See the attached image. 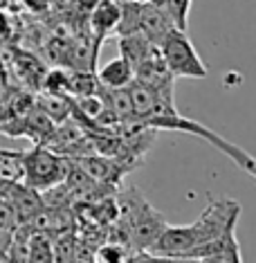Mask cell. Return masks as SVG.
Masks as SVG:
<instances>
[{
    "mask_svg": "<svg viewBox=\"0 0 256 263\" xmlns=\"http://www.w3.org/2000/svg\"><path fill=\"white\" fill-rule=\"evenodd\" d=\"M0 162H16L18 176L25 184L36 191H45L54 184L63 182L68 173L70 160L65 155H58L45 144H34L32 151H3L0 148Z\"/></svg>",
    "mask_w": 256,
    "mask_h": 263,
    "instance_id": "1",
    "label": "cell"
},
{
    "mask_svg": "<svg viewBox=\"0 0 256 263\" xmlns=\"http://www.w3.org/2000/svg\"><path fill=\"white\" fill-rule=\"evenodd\" d=\"M142 124L148 128H153V130H180V133L195 135V137H200V140H207L211 146H216L220 153L227 155L236 166H241L247 176H256V160L252 158V153H247L245 148L236 146L234 142L225 140L223 135H218L216 130H211L209 126H205V124L195 122L191 117L180 115L178 110L160 112V115H148V117L142 119Z\"/></svg>",
    "mask_w": 256,
    "mask_h": 263,
    "instance_id": "2",
    "label": "cell"
},
{
    "mask_svg": "<svg viewBox=\"0 0 256 263\" xmlns=\"http://www.w3.org/2000/svg\"><path fill=\"white\" fill-rule=\"evenodd\" d=\"M166 68L173 77H184V79H205L209 74L207 65L198 57L191 39L182 29H169V34L160 41L157 45Z\"/></svg>",
    "mask_w": 256,
    "mask_h": 263,
    "instance_id": "3",
    "label": "cell"
},
{
    "mask_svg": "<svg viewBox=\"0 0 256 263\" xmlns=\"http://www.w3.org/2000/svg\"><path fill=\"white\" fill-rule=\"evenodd\" d=\"M126 198L128 205H122V209L128 218V238L135 243L137 252H144V250L148 252L151 245L155 243V238L162 234V230L166 227V220L135 189H130Z\"/></svg>",
    "mask_w": 256,
    "mask_h": 263,
    "instance_id": "4",
    "label": "cell"
},
{
    "mask_svg": "<svg viewBox=\"0 0 256 263\" xmlns=\"http://www.w3.org/2000/svg\"><path fill=\"white\" fill-rule=\"evenodd\" d=\"M0 196H5L11 207L18 214V220L25 223L34 216L36 212L43 209V198H41V191L32 189L29 184H25L21 178L14 176H3L0 178Z\"/></svg>",
    "mask_w": 256,
    "mask_h": 263,
    "instance_id": "5",
    "label": "cell"
},
{
    "mask_svg": "<svg viewBox=\"0 0 256 263\" xmlns=\"http://www.w3.org/2000/svg\"><path fill=\"white\" fill-rule=\"evenodd\" d=\"M236 223L229 225L223 234L209 238L205 243H198L195 248H191L182 259H195V261H243L241 250H238V241H236Z\"/></svg>",
    "mask_w": 256,
    "mask_h": 263,
    "instance_id": "6",
    "label": "cell"
},
{
    "mask_svg": "<svg viewBox=\"0 0 256 263\" xmlns=\"http://www.w3.org/2000/svg\"><path fill=\"white\" fill-rule=\"evenodd\" d=\"M169 29H173L171 21L166 18L164 9L153 3H140V34L144 36L151 45H160Z\"/></svg>",
    "mask_w": 256,
    "mask_h": 263,
    "instance_id": "7",
    "label": "cell"
},
{
    "mask_svg": "<svg viewBox=\"0 0 256 263\" xmlns=\"http://www.w3.org/2000/svg\"><path fill=\"white\" fill-rule=\"evenodd\" d=\"M117 18H119V0H97L92 5V18H90L94 34L92 39L101 43L106 36H110L115 32Z\"/></svg>",
    "mask_w": 256,
    "mask_h": 263,
    "instance_id": "8",
    "label": "cell"
},
{
    "mask_svg": "<svg viewBox=\"0 0 256 263\" xmlns=\"http://www.w3.org/2000/svg\"><path fill=\"white\" fill-rule=\"evenodd\" d=\"M34 104H36L43 112H47L56 124L63 122V119H68L72 115V108H74V99L70 97V95H58V92H47V90L41 92L38 97L34 99Z\"/></svg>",
    "mask_w": 256,
    "mask_h": 263,
    "instance_id": "9",
    "label": "cell"
},
{
    "mask_svg": "<svg viewBox=\"0 0 256 263\" xmlns=\"http://www.w3.org/2000/svg\"><path fill=\"white\" fill-rule=\"evenodd\" d=\"M130 79H133V70L124 57L112 59L97 72V81L104 88H126Z\"/></svg>",
    "mask_w": 256,
    "mask_h": 263,
    "instance_id": "10",
    "label": "cell"
},
{
    "mask_svg": "<svg viewBox=\"0 0 256 263\" xmlns=\"http://www.w3.org/2000/svg\"><path fill=\"white\" fill-rule=\"evenodd\" d=\"M157 45H151L142 34H128V36H119V52L126 59V63L130 65V70L135 72V68L151 54V50Z\"/></svg>",
    "mask_w": 256,
    "mask_h": 263,
    "instance_id": "11",
    "label": "cell"
},
{
    "mask_svg": "<svg viewBox=\"0 0 256 263\" xmlns=\"http://www.w3.org/2000/svg\"><path fill=\"white\" fill-rule=\"evenodd\" d=\"M117 36L140 34V0H124L119 3V18L115 25Z\"/></svg>",
    "mask_w": 256,
    "mask_h": 263,
    "instance_id": "12",
    "label": "cell"
},
{
    "mask_svg": "<svg viewBox=\"0 0 256 263\" xmlns=\"http://www.w3.org/2000/svg\"><path fill=\"white\" fill-rule=\"evenodd\" d=\"M27 261L29 263H52L54 250H52L50 232H32L27 238Z\"/></svg>",
    "mask_w": 256,
    "mask_h": 263,
    "instance_id": "13",
    "label": "cell"
},
{
    "mask_svg": "<svg viewBox=\"0 0 256 263\" xmlns=\"http://www.w3.org/2000/svg\"><path fill=\"white\" fill-rule=\"evenodd\" d=\"M191 3H193V0H164V3H162V9H164L166 18L171 21V25H173L175 29L187 32Z\"/></svg>",
    "mask_w": 256,
    "mask_h": 263,
    "instance_id": "14",
    "label": "cell"
},
{
    "mask_svg": "<svg viewBox=\"0 0 256 263\" xmlns=\"http://www.w3.org/2000/svg\"><path fill=\"white\" fill-rule=\"evenodd\" d=\"M74 248H76V238L72 236V232H61L54 241H52V250H54V261H74Z\"/></svg>",
    "mask_w": 256,
    "mask_h": 263,
    "instance_id": "15",
    "label": "cell"
},
{
    "mask_svg": "<svg viewBox=\"0 0 256 263\" xmlns=\"http://www.w3.org/2000/svg\"><path fill=\"white\" fill-rule=\"evenodd\" d=\"M68 81H70V72H68V70L56 68V70H50V72H45L41 88L47 90V92L68 95Z\"/></svg>",
    "mask_w": 256,
    "mask_h": 263,
    "instance_id": "16",
    "label": "cell"
},
{
    "mask_svg": "<svg viewBox=\"0 0 256 263\" xmlns=\"http://www.w3.org/2000/svg\"><path fill=\"white\" fill-rule=\"evenodd\" d=\"M130 254V250H126L124 245L119 243H104L101 248L94 250V259L101 263H119V261H126Z\"/></svg>",
    "mask_w": 256,
    "mask_h": 263,
    "instance_id": "17",
    "label": "cell"
},
{
    "mask_svg": "<svg viewBox=\"0 0 256 263\" xmlns=\"http://www.w3.org/2000/svg\"><path fill=\"white\" fill-rule=\"evenodd\" d=\"M18 214H16V209L11 207V202L5 198V196H0V227L3 230H9L14 232L16 227H18Z\"/></svg>",
    "mask_w": 256,
    "mask_h": 263,
    "instance_id": "18",
    "label": "cell"
},
{
    "mask_svg": "<svg viewBox=\"0 0 256 263\" xmlns=\"http://www.w3.org/2000/svg\"><path fill=\"white\" fill-rule=\"evenodd\" d=\"M9 92H11V88H9V83H7V79H5L3 74H0V104H5L7 101V97H9Z\"/></svg>",
    "mask_w": 256,
    "mask_h": 263,
    "instance_id": "19",
    "label": "cell"
},
{
    "mask_svg": "<svg viewBox=\"0 0 256 263\" xmlns=\"http://www.w3.org/2000/svg\"><path fill=\"white\" fill-rule=\"evenodd\" d=\"M9 117V110H7V106H5V104H0V124H3L5 122V119H7Z\"/></svg>",
    "mask_w": 256,
    "mask_h": 263,
    "instance_id": "20",
    "label": "cell"
},
{
    "mask_svg": "<svg viewBox=\"0 0 256 263\" xmlns=\"http://www.w3.org/2000/svg\"><path fill=\"white\" fill-rule=\"evenodd\" d=\"M146 3H153V5H157V7H162L164 0H146Z\"/></svg>",
    "mask_w": 256,
    "mask_h": 263,
    "instance_id": "21",
    "label": "cell"
},
{
    "mask_svg": "<svg viewBox=\"0 0 256 263\" xmlns=\"http://www.w3.org/2000/svg\"><path fill=\"white\" fill-rule=\"evenodd\" d=\"M119 3H124V0H119Z\"/></svg>",
    "mask_w": 256,
    "mask_h": 263,
    "instance_id": "22",
    "label": "cell"
},
{
    "mask_svg": "<svg viewBox=\"0 0 256 263\" xmlns=\"http://www.w3.org/2000/svg\"><path fill=\"white\" fill-rule=\"evenodd\" d=\"M0 261H3V259H0Z\"/></svg>",
    "mask_w": 256,
    "mask_h": 263,
    "instance_id": "23",
    "label": "cell"
}]
</instances>
